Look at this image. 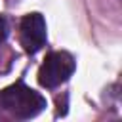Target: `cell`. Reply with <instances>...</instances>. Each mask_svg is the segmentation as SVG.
Wrapping results in <instances>:
<instances>
[{
    "instance_id": "obj_2",
    "label": "cell",
    "mask_w": 122,
    "mask_h": 122,
    "mask_svg": "<svg viewBox=\"0 0 122 122\" xmlns=\"http://www.w3.org/2000/svg\"><path fill=\"white\" fill-rule=\"evenodd\" d=\"M76 69V63L71 53L67 51H51L46 55L44 63L38 71V82L44 88H57L59 84L67 82Z\"/></svg>"
},
{
    "instance_id": "obj_4",
    "label": "cell",
    "mask_w": 122,
    "mask_h": 122,
    "mask_svg": "<svg viewBox=\"0 0 122 122\" xmlns=\"http://www.w3.org/2000/svg\"><path fill=\"white\" fill-rule=\"evenodd\" d=\"M8 38V21L4 15H0V44H4Z\"/></svg>"
},
{
    "instance_id": "obj_1",
    "label": "cell",
    "mask_w": 122,
    "mask_h": 122,
    "mask_svg": "<svg viewBox=\"0 0 122 122\" xmlns=\"http://www.w3.org/2000/svg\"><path fill=\"white\" fill-rule=\"evenodd\" d=\"M0 107L15 118L27 120L44 111L46 99L23 82H15L0 92Z\"/></svg>"
},
{
    "instance_id": "obj_3",
    "label": "cell",
    "mask_w": 122,
    "mask_h": 122,
    "mask_svg": "<svg viewBox=\"0 0 122 122\" xmlns=\"http://www.w3.org/2000/svg\"><path fill=\"white\" fill-rule=\"evenodd\" d=\"M19 32H21V44H23L27 53H36L38 50H42V46L46 44V38H48V34H46V21L36 11L27 13L21 19Z\"/></svg>"
}]
</instances>
